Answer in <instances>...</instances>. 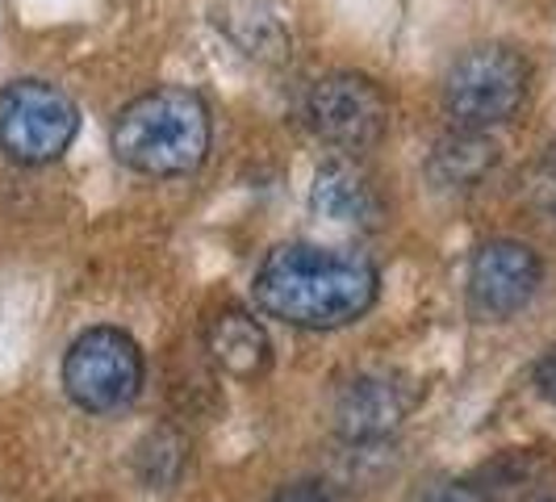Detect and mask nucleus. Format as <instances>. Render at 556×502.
Segmentation results:
<instances>
[{"label": "nucleus", "instance_id": "nucleus-1", "mask_svg": "<svg viewBox=\"0 0 556 502\" xmlns=\"http://www.w3.org/2000/svg\"><path fill=\"white\" fill-rule=\"evenodd\" d=\"M381 277L361 251L285 243L264 255L251 298L268 318L306 331H334L364 318L377 302Z\"/></svg>", "mask_w": 556, "mask_h": 502}, {"label": "nucleus", "instance_id": "nucleus-2", "mask_svg": "<svg viewBox=\"0 0 556 502\" xmlns=\"http://www.w3.org/2000/svg\"><path fill=\"white\" fill-rule=\"evenodd\" d=\"M113 155L142 176H185L210 155V110L189 88H155L113 122Z\"/></svg>", "mask_w": 556, "mask_h": 502}, {"label": "nucleus", "instance_id": "nucleus-3", "mask_svg": "<svg viewBox=\"0 0 556 502\" xmlns=\"http://www.w3.org/2000/svg\"><path fill=\"white\" fill-rule=\"evenodd\" d=\"M63 390L88 415H113L142 390L139 343L117 327L84 331L63 356Z\"/></svg>", "mask_w": 556, "mask_h": 502}, {"label": "nucleus", "instance_id": "nucleus-4", "mask_svg": "<svg viewBox=\"0 0 556 502\" xmlns=\"http://www.w3.org/2000/svg\"><path fill=\"white\" fill-rule=\"evenodd\" d=\"M528 97V63L510 47H477L452 63L444 80V110L460 130H490Z\"/></svg>", "mask_w": 556, "mask_h": 502}, {"label": "nucleus", "instance_id": "nucleus-5", "mask_svg": "<svg viewBox=\"0 0 556 502\" xmlns=\"http://www.w3.org/2000/svg\"><path fill=\"white\" fill-rule=\"evenodd\" d=\"M80 130L76 101L47 80H17L0 92V151L17 164H51Z\"/></svg>", "mask_w": 556, "mask_h": 502}, {"label": "nucleus", "instance_id": "nucleus-6", "mask_svg": "<svg viewBox=\"0 0 556 502\" xmlns=\"http://www.w3.org/2000/svg\"><path fill=\"white\" fill-rule=\"evenodd\" d=\"M306 117L318 139L343 151H364L372 142H381L390 126V101L368 76L356 72H334L309 88Z\"/></svg>", "mask_w": 556, "mask_h": 502}, {"label": "nucleus", "instance_id": "nucleus-7", "mask_svg": "<svg viewBox=\"0 0 556 502\" xmlns=\"http://www.w3.org/2000/svg\"><path fill=\"white\" fill-rule=\"evenodd\" d=\"M540 273H544L540 255L528 243H515V239L481 243L469 264V306L477 318L502 323L535 298Z\"/></svg>", "mask_w": 556, "mask_h": 502}, {"label": "nucleus", "instance_id": "nucleus-8", "mask_svg": "<svg viewBox=\"0 0 556 502\" xmlns=\"http://www.w3.org/2000/svg\"><path fill=\"white\" fill-rule=\"evenodd\" d=\"M418 390L402 373H361L334 393V431L352 444L386 440L415 411Z\"/></svg>", "mask_w": 556, "mask_h": 502}, {"label": "nucleus", "instance_id": "nucleus-9", "mask_svg": "<svg viewBox=\"0 0 556 502\" xmlns=\"http://www.w3.org/2000/svg\"><path fill=\"white\" fill-rule=\"evenodd\" d=\"M205 348H210V356L214 364L230 373V377H239V381H251V377H260L264 368H268V335L264 327L243 314V310H226L218 314L214 323H210V331H205Z\"/></svg>", "mask_w": 556, "mask_h": 502}, {"label": "nucleus", "instance_id": "nucleus-10", "mask_svg": "<svg viewBox=\"0 0 556 502\" xmlns=\"http://www.w3.org/2000/svg\"><path fill=\"white\" fill-rule=\"evenodd\" d=\"M314 210L331 223H372L377 218V193L356 164L348 160H327L314 176Z\"/></svg>", "mask_w": 556, "mask_h": 502}, {"label": "nucleus", "instance_id": "nucleus-11", "mask_svg": "<svg viewBox=\"0 0 556 502\" xmlns=\"http://www.w3.org/2000/svg\"><path fill=\"white\" fill-rule=\"evenodd\" d=\"M494 160H498V151H494V142L485 139V130H460V126H456V135H447V139L435 147L431 172H435L440 185H460V189H469V185H477V180L494 167Z\"/></svg>", "mask_w": 556, "mask_h": 502}, {"label": "nucleus", "instance_id": "nucleus-12", "mask_svg": "<svg viewBox=\"0 0 556 502\" xmlns=\"http://www.w3.org/2000/svg\"><path fill=\"white\" fill-rule=\"evenodd\" d=\"M415 502H490V494L469 481H431Z\"/></svg>", "mask_w": 556, "mask_h": 502}, {"label": "nucleus", "instance_id": "nucleus-13", "mask_svg": "<svg viewBox=\"0 0 556 502\" xmlns=\"http://www.w3.org/2000/svg\"><path fill=\"white\" fill-rule=\"evenodd\" d=\"M273 502H334V499H331V490L318 486V481H293V486H285Z\"/></svg>", "mask_w": 556, "mask_h": 502}, {"label": "nucleus", "instance_id": "nucleus-14", "mask_svg": "<svg viewBox=\"0 0 556 502\" xmlns=\"http://www.w3.org/2000/svg\"><path fill=\"white\" fill-rule=\"evenodd\" d=\"M535 390H540V398H548L556 406V348L535 364Z\"/></svg>", "mask_w": 556, "mask_h": 502}]
</instances>
